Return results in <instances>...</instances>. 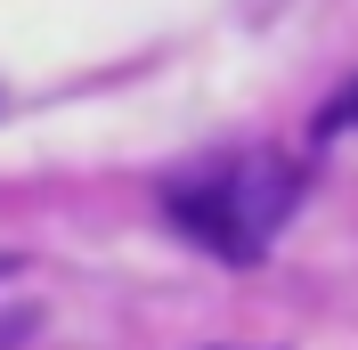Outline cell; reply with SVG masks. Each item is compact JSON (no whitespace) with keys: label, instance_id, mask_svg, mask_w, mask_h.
<instances>
[{"label":"cell","instance_id":"1","mask_svg":"<svg viewBox=\"0 0 358 350\" xmlns=\"http://www.w3.org/2000/svg\"><path fill=\"white\" fill-rule=\"evenodd\" d=\"M293 196H301V172L285 155H236L212 179L171 188V220L187 237H203V253H220V261H261V244L285 228Z\"/></svg>","mask_w":358,"mask_h":350},{"label":"cell","instance_id":"2","mask_svg":"<svg viewBox=\"0 0 358 350\" xmlns=\"http://www.w3.org/2000/svg\"><path fill=\"white\" fill-rule=\"evenodd\" d=\"M350 122H358V90H342V98H334V106H326V114H317V131H350Z\"/></svg>","mask_w":358,"mask_h":350}]
</instances>
